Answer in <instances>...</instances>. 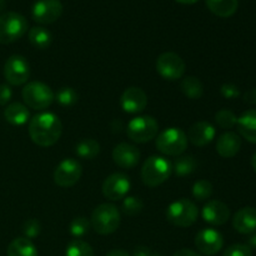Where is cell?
<instances>
[{
	"label": "cell",
	"mask_w": 256,
	"mask_h": 256,
	"mask_svg": "<svg viewBox=\"0 0 256 256\" xmlns=\"http://www.w3.org/2000/svg\"><path fill=\"white\" fill-rule=\"evenodd\" d=\"M28 132L34 144L42 148H49L59 142L62 132V124L52 112H42L30 119Z\"/></svg>",
	"instance_id": "cell-1"
},
{
	"label": "cell",
	"mask_w": 256,
	"mask_h": 256,
	"mask_svg": "<svg viewBox=\"0 0 256 256\" xmlns=\"http://www.w3.org/2000/svg\"><path fill=\"white\" fill-rule=\"evenodd\" d=\"M172 172V164L164 156L148 158L142 168V180L146 186L156 188L166 182Z\"/></svg>",
	"instance_id": "cell-2"
},
{
	"label": "cell",
	"mask_w": 256,
	"mask_h": 256,
	"mask_svg": "<svg viewBox=\"0 0 256 256\" xmlns=\"http://www.w3.org/2000/svg\"><path fill=\"white\" fill-rule=\"evenodd\" d=\"M90 224L98 234H112L120 226V212L115 205L109 202L98 205L90 218Z\"/></svg>",
	"instance_id": "cell-3"
},
{
	"label": "cell",
	"mask_w": 256,
	"mask_h": 256,
	"mask_svg": "<svg viewBox=\"0 0 256 256\" xmlns=\"http://www.w3.org/2000/svg\"><path fill=\"white\" fill-rule=\"evenodd\" d=\"M28 32V20L24 15L6 12L0 15V44H12Z\"/></svg>",
	"instance_id": "cell-4"
},
{
	"label": "cell",
	"mask_w": 256,
	"mask_h": 256,
	"mask_svg": "<svg viewBox=\"0 0 256 256\" xmlns=\"http://www.w3.org/2000/svg\"><path fill=\"white\" fill-rule=\"evenodd\" d=\"M22 96L25 105L34 110L48 109L55 100L52 88L42 82H30L25 84L22 90Z\"/></svg>",
	"instance_id": "cell-5"
},
{
	"label": "cell",
	"mask_w": 256,
	"mask_h": 256,
	"mask_svg": "<svg viewBox=\"0 0 256 256\" xmlns=\"http://www.w3.org/2000/svg\"><path fill=\"white\" fill-rule=\"evenodd\" d=\"M156 149L168 156H180L188 148L186 134L179 128H169L158 134Z\"/></svg>",
	"instance_id": "cell-6"
},
{
	"label": "cell",
	"mask_w": 256,
	"mask_h": 256,
	"mask_svg": "<svg viewBox=\"0 0 256 256\" xmlns=\"http://www.w3.org/2000/svg\"><path fill=\"white\" fill-rule=\"evenodd\" d=\"M199 210L196 205L188 199L175 200L168 206L166 220L172 225L178 228H189L196 222Z\"/></svg>",
	"instance_id": "cell-7"
},
{
	"label": "cell",
	"mask_w": 256,
	"mask_h": 256,
	"mask_svg": "<svg viewBox=\"0 0 256 256\" xmlns=\"http://www.w3.org/2000/svg\"><path fill=\"white\" fill-rule=\"evenodd\" d=\"M126 134L132 142L145 144L152 142L159 134V124L152 116H136L128 124Z\"/></svg>",
	"instance_id": "cell-8"
},
{
	"label": "cell",
	"mask_w": 256,
	"mask_h": 256,
	"mask_svg": "<svg viewBox=\"0 0 256 256\" xmlns=\"http://www.w3.org/2000/svg\"><path fill=\"white\" fill-rule=\"evenodd\" d=\"M186 65L182 58L176 52H166L159 55L156 60V72L162 78L169 82H175L184 76Z\"/></svg>",
	"instance_id": "cell-9"
},
{
	"label": "cell",
	"mask_w": 256,
	"mask_h": 256,
	"mask_svg": "<svg viewBox=\"0 0 256 256\" xmlns=\"http://www.w3.org/2000/svg\"><path fill=\"white\" fill-rule=\"evenodd\" d=\"M4 78L8 84L20 86L26 84L30 78V65L22 55H12L4 64Z\"/></svg>",
	"instance_id": "cell-10"
},
{
	"label": "cell",
	"mask_w": 256,
	"mask_h": 256,
	"mask_svg": "<svg viewBox=\"0 0 256 256\" xmlns=\"http://www.w3.org/2000/svg\"><path fill=\"white\" fill-rule=\"evenodd\" d=\"M82 175V166L78 160L68 158L59 162L54 170V182L60 188H72Z\"/></svg>",
	"instance_id": "cell-11"
},
{
	"label": "cell",
	"mask_w": 256,
	"mask_h": 256,
	"mask_svg": "<svg viewBox=\"0 0 256 256\" xmlns=\"http://www.w3.org/2000/svg\"><path fill=\"white\" fill-rule=\"evenodd\" d=\"M62 10L60 0H36L32 8V16L38 24H52L62 16Z\"/></svg>",
	"instance_id": "cell-12"
},
{
	"label": "cell",
	"mask_w": 256,
	"mask_h": 256,
	"mask_svg": "<svg viewBox=\"0 0 256 256\" xmlns=\"http://www.w3.org/2000/svg\"><path fill=\"white\" fill-rule=\"evenodd\" d=\"M195 246L202 255L212 256L220 252L224 246V238L218 230L212 228L200 230L195 236Z\"/></svg>",
	"instance_id": "cell-13"
},
{
	"label": "cell",
	"mask_w": 256,
	"mask_h": 256,
	"mask_svg": "<svg viewBox=\"0 0 256 256\" xmlns=\"http://www.w3.org/2000/svg\"><path fill=\"white\" fill-rule=\"evenodd\" d=\"M130 190V180L122 172H114L109 175L102 182V195L110 202L124 199Z\"/></svg>",
	"instance_id": "cell-14"
},
{
	"label": "cell",
	"mask_w": 256,
	"mask_h": 256,
	"mask_svg": "<svg viewBox=\"0 0 256 256\" xmlns=\"http://www.w3.org/2000/svg\"><path fill=\"white\" fill-rule=\"evenodd\" d=\"M148 105V96L142 88L130 86L120 96V106L128 114L142 112Z\"/></svg>",
	"instance_id": "cell-15"
},
{
	"label": "cell",
	"mask_w": 256,
	"mask_h": 256,
	"mask_svg": "<svg viewBox=\"0 0 256 256\" xmlns=\"http://www.w3.org/2000/svg\"><path fill=\"white\" fill-rule=\"evenodd\" d=\"M202 215L205 222L214 226H220L230 219V209L220 200H209L202 208Z\"/></svg>",
	"instance_id": "cell-16"
},
{
	"label": "cell",
	"mask_w": 256,
	"mask_h": 256,
	"mask_svg": "<svg viewBox=\"0 0 256 256\" xmlns=\"http://www.w3.org/2000/svg\"><path fill=\"white\" fill-rule=\"evenodd\" d=\"M112 160L122 169H132L140 160V152L136 146L128 142H120L112 150Z\"/></svg>",
	"instance_id": "cell-17"
},
{
	"label": "cell",
	"mask_w": 256,
	"mask_h": 256,
	"mask_svg": "<svg viewBox=\"0 0 256 256\" xmlns=\"http://www.w3.org/2000/svg\"><path fill=\"white\" fill-rule=\"evenodd\" d=\"M215 134H216L215 128L210 122H198L189 128L186 138L188 142H192V145L202 148L214 140Z\"/></svg>",
	"instance_id": "cell-18"
},
{
	"label": "cell",
	"mask_w": 256,
	"mask_h": 256,
	"mask_svg": "<svg viewBox=\"0 0 256 256\" xmlns=\"http://www.w3.org/2000/svg\"><path fill=\"white\" fill-rule=\"evenodd\" d=\"M232 228L238 232L250 235L256 232V209L252 206H245L238 210L232 216Z\"/></svg>",
	"instance_id": "cell-19"
},
{
	"label": "cell",
	"mask_w": 256,
	"mask_h": 256,
	"mask_svg": "<svg viewBox=\"0 0 256 256\" xmlns=\"http://www.w3.org/2000/svg\"><path fill=\"white\" fill-rule=\"evenodd\" d=\"M242 148V139L232 132H226L220 135L216 142V152L224 159H232Z\"/></svg>",
	"instance_id": "cell-20"
},
{
	"label": "cell",
	"mask_w": 256,
	"mask_h": 256,
	"mask_svg": "<svg viewBox=\"0 0 256 256\" xmlns=\"http://www.w3.org/2000/svg\"><path fill=\"white\" fill-rule=\"evenodd\" d=\"M238 132L246 142L256 144V109H249L238 118Z\"/></svg>",
	"instance_id": "cell-21"
},
{
	"label": "cell",
	"mask_w": 256,
	"mask_h": 256,
	"mask_svg": "<svg viewBox=\"0 0 256 256\" xmlns=\"http://www.w3.org/2000/svg\"><path fill=\"white\" fill-rule=\"evenodd\" d=\"M4 118L9 124L14 126H20L29 122L30 112L26 105L22 102H12L4 110Z\"/></svg>",
	"instance_id": "cell-22"
},
{
	"label": "cell",
	"mask_w": 256,
	"mask_h": 256,
	"mask_svg": "<svg viewBox=\"0 0 256 256\" xmlns=\"http://www.w3.org/2000/svg\"><path fill=\"white\" fill-rule=\"evenodd\" d=\"M210 12L219 18H230L236 12L239 0H205Z\"/></svg>",
	"instance_id": "cell-23"
},
{
	"label": "cell",
	"mask_w": 256,
	"mask_h": 256,
	"mask_svg": "<svg viewBox=\"0 0 256 256\" xmlns=\"http://www.w3.org/2000/svg\"><path fill=\"white\" fill-rule=\"evenodd\" d=\"M8 256H39L32 242L26 238H16L9 244L6 249Z\"/></svg>",
	"instance_id": "cell-24"
},
{
	"label": "cell",
	"mask_w": 256,
	"mask_h": 256,
	"mask_svg": "<svg viewBox=\"0 0 256 256\" xmlns=\"http://www.w3.org/2000/svg\"><path fill=\"white\" fill-rule=\"evenodd\" d=\"M30 44L39 50H45L52 45V35L46 28L44 26H34L28 32Z\"/></svg>",
	"instance_id": "cell-25"
},
{
	"label": "cell",
	"mask_w": 256,
	"mask_h": 256,
	"mask_svg": "<svg viewBox=\"0 0 256 256\" xmlns=\"http://www.w3.org/2000/svg\"><path fill=\"white\" fill-rule=\"evenodd\" d=\"M180 89L185 96L192 100L200 99L204 94L202 82L196 76H185L180 82Z\"/></svg>",
	"instance_id": "cell-26"
},
{
	"label": "cell",
	"mask_w": 256,
	"mask_h": 256,
	"mask_svg": "<svg viewBox=\"0 0 256 256\" xmlns=\"http://www.w3.org/2000/svg\"><path fill=\"white\" fill-rule=\"evenodd\" d=\"M75 152L82 159L92 160L99 155L100 144L94 139H82L75 146Z\"/></svg>",
	"instance_id": "cell-27"
},
{
	"label": "cell",
	"mask_w": 256,
	"mask_h": 256,
	"mask_svg": "<svg viewBox=\"0 0 256 256\" xmlns=\"http://www.w3.org/2000/svg\"><path fill=\"white\" fill-rule=\"evenodd\" d=\"M198 166V162L194 156L192 155H185V156H178L176 160L172 165V172L176 176H188V175L192 174Z\"/></svg>",
	"instance_id": "cell-28"
},
{
	"label": "cell",
	"mask_w": 256,
	"mask_h": 256,
	"mask_svg": "<svg viewBox=\"0 0 256 256\" xmlns=\"http://www.w3.org/2000/svg\"><path fill=\"white\" fill-rule=\"evenodd\" d=\"M65 256H95L92 245L82 239H74L68 244Z\"/></svg>",
	"instance_id": "cell-29"
},
{
	"label": "cell",
	"mask_w": 256,
	"mask_h": 256,
	"mask_svg": "<svg viewBox=\"0 0 256 256\" xmlns=\"http://www.w3.org/2000/svg\"><path fill=\"white\" fill-rule=\"evenodd\" d=\"M90 228H92V224H90L89 219H86L85 216H76L70 222L69 232L75 239H80L89 232Z\"/></svg>",
	"instance_id": "cell-30"
},
{
	"label": "cell",
	"mask_w": 256,
	"mask_h": 256,
	"mask_svg": "<svg viewBox=\"0 0 256 256\" xmlns=\"http://www.w3.org/2000/svg\"><path fill=\"white\" fill-rule=\"evenodd\" d=\"M78 99H79L78 92H75L72 88H69V86L62 88V89L58 90V92L55 94V100H56L62 106H65V108L74 106V105L78 102Z\"/></svg>",
	"instance_id": "cell-31"
},
{
	"label": "cell",
	"mask_w": 256,
	"mask_h": 256,
	"mask_svg": "<svg viewBox=\"0 0 256 256\" xmlns=\"http://www.w3.org/2000/svg\"><path fill=\"white\" fill-rule=\"evenodd\" d=\"M212 195V185L208 180H199L192 186V196L198 202H205Z\"/></svg>",
	"instance_id": "cell-32"
},
{
	"label": "cell",
	"mask_w": 256,
	"mask_h": 256,
	"mask_svg": "<svg viewBox=\"0 0 256 256\" xmlns=\"http://www.w3.org/2000/svg\"><path fill=\"white\" fill-rule=\"evenodd\" d=\"M144 209V204L142 200L136 196H125L122 200V210L126 216H135L140 214Z\"/></svg>",
	"instance_id": "cell-33"
},
{
	"label": "cell",
	"mask_w": 256,
	"mask_h": 256,
	"mask_svg": "<svg viewBox=\"0 0 256 256\" xmlns=\"http://www.w3.org/2000/svg\"><path fill=\"white\" fill-rule=\"evenodd\" d=\"M215 122L222 129H232L236 125L238 116L229 109H222L215 114Z\"/></svg>",
	"instance_id": "cell-34"
},
{
	"label": "cell",
	"mask_w": 256,
	"mask_h": 256,
	"mask_svg": "<svg viewBox=\"0 0 256 256\" xmlns=\"http://www.w3.org/2000/svg\"><path fill=\"white\" fill-rule=\"evenodd\" d=\"M22 230L24 238L32 240L34 238L39 236L40 232H42V225H40V222L36 219H29L24 222Z\"/></svg>",
	"instance_id": "cell-35"
},
{
	"label": "cell",
	"mask_w": 256,
	"mask_h": 256,
	"mask_svg": "<svg viewBox=\"0 0 256 256\" xmlns=\"http://www.w3.org/2000/svg\"><path fill=\"white\" fill-rule=\"evenodd\" d=\"M222 256H252V252L248 245L234 244L225 250Z\"/></svg>",
	"instance_id": "cell-36"
},
{
	"label": "cell",
	"mask_w": 256,
	"mask_h": 256,
	"mask_svg": "<svg viewBox=\"0 0 256 256\" xmlns=\"http://www.w3.org/2000/svg\"><path fill=\"white\" fill-rule=\"evenodd\" d=\"M220 92L225 99H236L240 96V90L234 84H222L220 86Z\"/></svg>",
	"instance_id": "cell-37"
},
{
	"label": "cell",
	"mask_w": 256,
	"mask_h": 256,
	"mask_svg": "<svg viewBox=\"0 0 256 256\" xmlns=\"http://www.w3.org/2000/svg\"><path fill=\"white\" fill-rule=\"evenodd\" d=\"M12 88L6 84L0 85V106H4L12 100Z\"/></svg>",
	"instance_id": "cell-38"
},
{
	"label": "cell",
	"mask_w": 256,
	"mask_h": 256,
	"mask_svg": "<svg viewBox=\"0 0 256 256\" xmlns=\"http://www.w3.org/2000/svg\"><path fill=\"white\" fill-rule=\"evenodd\" d=\"M244 102H248V104H250V105H256V88L245 92Z\"/></svg>",
	"instance_id": "cell-39"
},
{
	"label": "cell",
	"mask_w": 256,
	"mask_h": 256,
	"mask_svg": "<svg viewBox=\"0 0 256 256\" xmlns=\"http://www.w3.org/2000/svg\"><path fill=\"white\" fill-rule=\"evenodd\" d=\"M152 250L146 246H138L135 248L132 256H152Z\"/></svg>",
	"instance_id": "cell-40"
},
{
	"label": "cell",
	"mask_w": 256,
	"mask_h": 256,
	"mask_svg": "<svg viewBox=\"0 0 256 256\" xmlns=\"http://www.w3.org/2000/svg\"><path fill=\"white\" fill-rule=\"evenodd\" d=\"M172 256H202L200 254H198L194 250H190V249H182L179 252H175Z\"/></svg>",
	"instance_id": "cell-41"
},
{
	"label": "cell",
	"mask_w": 256,
	"mask_h": 256,
	"mask_svg": "<svg viewBox=\"0 0 256 256\" xmlns=\"http://www.w3.org/2000/svg\"><path fill=\"white\" fill-rule=\"evenodd\" d=\"M106 256H130L128 254V252H125V250L122 249H114L112 250V252H108Z\"/></svg>",
	"instance_id": "cell-42"
},
{
	"label": "cell",
	"mask_w": 256,
	"mask_h": 256,
	"mask_svg": "<svg viewBox=\"0 0 256 256\" xmlns=\"http://www.w3.org/2000/svg\"><path fill=\"white\" fill-rule=\"evenodd\" d=\"M248 246H249L250 249H256V232H254L252 236L249 239V242H248Z\"/></svg>",
	"instance_id": "cell-43"
},
{
	"label": "cell",
	"mask_w": 256,
	"mask_h": 256,
	"mask_svg": "<svg viewBox=\"0 0 256 256\" xmlns=\"http://www.w3.org/2000/svg\"><path fill=\"white\" fill-rule=\"evenodd\" d=\"M176 2H179V4H184V5H192V4H195V2H198L199 0H175Z\"/></svg>",
	"instance_id": "cell-44"
},
{
	"label": "cell",
	"mask_w": 256,
	"mask_h": 256,
	"mask_svg": "<svg viewBox=\"0 0 256 256\" xmlns=\"http://www.w3.org/2000/svg\"><path fill=\"white\" fill-rule=\"evenodd\" d=\"M252 170H254L255 174H256V152L254 155H252Z\"/></svg>",
	"instance_id": "cell-45"
},
{
	"label": "cell",
	"mask_w": 256,
	"mask_h": 256,
	"mask_svg": "<svg viewBox=\"0 0 256 256\" xmlns=\"http://www.w3.org/2000/svg\"><path fill=\"white\" fill-rule=\"evenodd\" d=\"M152 256H162V255H159V254H155V255H152Z\"/></svg>",
	"instance_id": "cell-46"
}]
</instances>
